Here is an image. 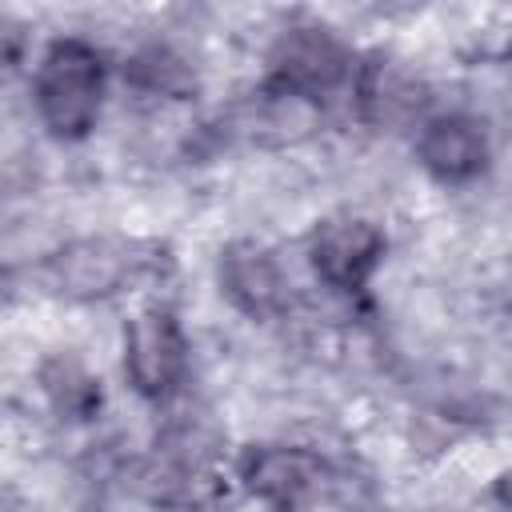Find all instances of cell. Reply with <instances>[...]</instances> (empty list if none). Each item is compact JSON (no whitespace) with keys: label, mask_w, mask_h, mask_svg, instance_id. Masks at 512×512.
I'll return each mask as SVG.
<instances>
[{"label":"cell","mask_w":512,"mask_h":512,"mask_svg":"<svg viewBox=\"0 0 512 512\" xmlns=\"http://www.w3.org/2000/svg\"><path fill=\"white\" fill-rule=\"evenodd\" d=\"M100 96H104L100 56L80 40L52 44L36 72V104L44 124L64 140H76L96 124Z\"/></svg>","instance_id":"obj_1"},{"label":"cell","mask_w":512,"mask_h":512,"mask_svg":"<svg viewBox=\"0 0 512 512\" xmlns=\"http://www.w3.org/2000/svg\"><path fill=\"white\" fill-rule=\"evenodd\" d=\"M124 368L144 396H168L184 372V336L160 308L140 312L124 336Z\"/></svg>","instance_id":"obj_2"},{"label":"cell","mask_w":512,"mask_h":512,"mask_svg":"<svg viewBox=\"0 0 512 512\" xmlns=\"http://www.w3.org/2000/svg\"><path fill=\"white\" fill-rule=\"evenodd\" d=\"M244 480L272 504H320L332 484L328 464L304 448H260L244 460Z\"/></svg>","instance_id":"obj_3"},{"label":"cell","mask_w":512,"mask_h":512,"mask_svg":"<svg viewBox=\"0 0 512 512\" xmlns=\"http://www.w3.org/2000/svg\"><path fill=\"white\" fill-rule=\"evenodd\" d=\"M380 256H384V236L368 220H332L312 240V264H316V272L332 288H340V292L364 288V280L372 276V268L380 264Z\"/></svg>","instance_id":"obj_4"},{"label":"cell","mask_w":512,"mask_h":512,"mask_svg":"<svg viewBox=\"0 0 512 512\" xmlns=\"http://www.w3.org/2000/svg\"><path fill=\"white\" fill-rule=\"evenodd\" d=\"M420 160L428 164V172H436L440 180H468L484 168L488 160V140L484 128L468 116H444L432 120L420 136Z\"/></svg>","instance_id":"obj_5"},{"label":"cell","mask_w":512,"mask_h":512,"mask_svg":"<svg viewBox=\"0 0 512 512\" xmlns=\"http://www.w3.org/2000/svg\"><path fill=\"white\" fill-rule=\"evenodd\" d=\"M344 72V52L324 32H292L280 48L276 76L296 92H328Z\"/></svg>","instance_id":"obj_6"},{"label":"cell","mask_w":512,"mask_h":512,"mask_svg":"<svg viewBox=\"0 0 512 512\" xmlns=\"http://www.w3.org/2000/svg\"><path fill=\"white\" fill-rule=\"evenodd\" d=\"M220 280L224 292L248 312V316H268L280 304V272L268 252L256 244H236L220 260Z\"/></svg>","instance_id":"obj_7"},{"label":"cell","mask_w":512,"mask_h":512,"mask_svg":"<svg viewBox=\"0 0 512 512\" xmlns=\"http://www.w3.org/2000/svg\"><path fill=\"white\" fill-rule=\"evenodd\" d=\"M116 280H120V260L104 244H80V248H72L60 260V284H64V292L100 296V292H112Z\"/></svg>","instance_id":"obj_8"}]
</instances>
